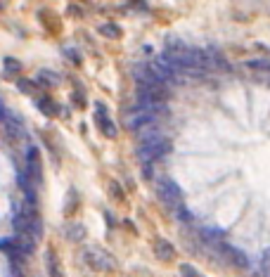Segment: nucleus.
I'll list each match as a JSON object with an SVG mask.
<instances>
[{
	"instance_id": "nucleus-1",
	"label": "nucleus",
	"mask_w": 270,
	"mask_h": 277,
	"mask_svg": "<svg viewBox=\"0 0 270 277\" xmlns=\"http://www.w3.org/2000/svg\"><path fill=\"white\" fill-rule=\"evenodd\" d=\"M171 152V142L166 138H157V140H149V142H142L140 149H137V157L142 164H149L154 159H162Z\"/></svg>"
},
{
	"instance_id": "nucleus-2",
	"label": "nucleus",
	"mask_w": 270,
	"mask_h": 277,
	"mask_svg": "<svg viewBox=\"0 0 270 277\" xmlns=\"http://www.w3.org/2000/svg\"><path fill=\"white\" fill-rule=\"evenodd\" d=\"M157 194H159L166 209H173V211L183 209V194H180V190L173 180H162L157 185Z\"/></svg>"
},
{
	"instance_id": "nucleus-3",
	"label": "nucleus",
	"mask_w": 270,
	"mask_h": 277,
	"mask_svg": "<svg viewBox=\"0 0 270 277\" xmlns=\"http://www.w3.org/2000/svg\"><path fill=\"white\" fill-rule=\"evenodd\" d=\"M85 261H88V265L95 268V270H111V268L116 265L114 258L102 249H88L85 251Z\"/></svg>"
},
{
	"instance_id": "nucleus-4",
	"label": "nucleus",
	"mask_w": 270,
	"mask_h": 277,
	"mask_svg": "<svg viewBox=\"0 0 270 277\" xmlns=\"http://www.w3.org/2000/svg\"><path fill=\"white\" fill-rule=\"evenodd\" d=\"M218 249L225 253V258L230 261V265H235V268H246V265H249V258H246V253H244V251H240L237 247L218 244Z\"/></svg>"
},
{
	"instance_id": "nucleus-5",
	"label": "nucleus",
	"mask_w": 270,
	"mask_h": 277,
	"mask_svg": "<svg viewBox=\"0 0 270 277\" xmlns=\"http://www.w3.org/2000/svg\"><path fill=\"white\" fill-rule=\"evenodd\" d=\"M2 131L7 138H12V140H22L24 138V126H22V121L12 116V114H7L5 119H2Z\"/></svg>"
},
{
	"instance_id": "nucleus-6",
	"label": "nucleus",
	"mask_w": 270,
	"mask_h": 277,
	"mask_svg": "<svg viewBox=\"0 0 270 277\" xmlns=\"http://www.w3.org/2000/svg\"><path fill=\"white\" fill-rule=\"evenodd\" d=\"M27 175L31 180H38L41 178V154L36 147H31L27 152Z\"/></svg>"
},
{
	"instance_id": "nucleus-7",
	"label": "nucleus",
	"mask_w": 270,
	"mask_h": 277,
	"mask_svg": "<svg viewBox=\"0 0 270 277\" xmlns=\"http://www.w3.org/2000/svg\"><path fill=\"white\" fill-rule=\"evenodd\" d=\"M154 256L159 258V261H171L173 256H176V249H173V244L171 242H166V239H154Z\"/></svg>"
},
{
	"instance_id": "nucleus-8",
	"label": "nucleus",
	"mask_w": 270,
	"mask_h": 277,
	"mask_svg": "<svg viewBox=\"0 0 270 277\" xmlns=\"http://www.w3.org/2000/svg\"><path fill=\"white\" fill-rule=\"evenodd\" d=\"M36 242H38V239H33L28 232H19V237H17V247H19V251H24V253H33Z\"/></svg>"
},
{
	"instance_id": "nucleus-9",
	"label": "nucleus",
	"mask_w": 270,
	"mask_h": 277,
	"mask_svg": "<svg viewBox=\"0 0 270 277\" xmlns=\"http://www.w3.org/2000/svg\"><path fill=\"white\" fill-rule=\"evenodd\" d=\"M67 237L71 239V242H83L85 239V227L83 225H67Z\"/></svg>"
},
{
	"instance_id": "nucleus-10",
	"label": "nucleus",
	"mask_w": 270,
	"mask_h": 277,
	"mask_svg": "<svg viewBox=\"0 0 270 277\" xmlns=\"http://www.w3.org/2000/svg\"><path fill=\"white\" fill-rule=\"evenodd\" d=\"M17 88H19L22 92H27V95H36V92H38L36 83H33V81H28V79H19V81H17Z\"/></svg>"
},
{
	"instance_id": "nucleus-11",
	"label": "nucleus",
	"mask_w": 270,
	"mask_h": 277,
	"mask_svg": "<svg viewBox=\"0 0 270 277\" xmlns=\"http://www.w3.org/2000/svg\"><path fill=\"white\" fill-rule=\"evenodd\" d=\"M100 128H102V133H105L107 138H116V126H114L107 116H100Z\"/></svg>"
},
{
	"instance_id": "nucleus-12",
	"label": "nucleus",
	"mask_w": 270,
	"mask_h": 277,
	"mask_svg": "<svg viewBox=\"0 0 270 277\" xmlns=\"http://www.w3.org/2000/svg\"><path fill=\"white\" fill-rule=\"evenodd\" d=\"M100 33L107 36V38H119V36H121V28L116 27V24H102V27H100Z\"/></svg>"
},
{
	"instance_id": "nucleus-13",
	"label": "nucleus",
	"mask_w": 270,
	"mask_h": 277,
	"mask_svg": "<svg viewBox=\"0 0 270 277\" xmlns=\"http://www.w3.org/2000/svg\"><path fill=\"white\" fill-rule=\"evenodd\" d=\"M38 83H45V85H57L59 79L54 76L53 71H41V74H38Z\"/></svg>"
},
{
	"instance_id": "nucleus-14",
	"label": "nucleus",
	"mask_w": 270,
	"mask_h": 277,
	"mask_svg": "<svg viewBox=\"0 0 270 277\" xmlns=\"http://www.w3.org/2000/svg\"><path fill=\"white\" fill-rule=\"evenodd\" d=\"M180 275H183V277H204L202 273H199V270L194 268V265H189V263H183V265H180Z\"/></svg>"
},
{
	"instance_id": "nucleus-15",
	"label": "nucleus",
	"mask_w": 270,
	"mask_h": 277,
	"mask_svg": "<svg viewBox=\"0 0 270 277\" xmlns=\"http://www.w3.org/2000/svg\"><path fill=\"white\" fill-rule=\"evenodd\" d=\"M0 251H5V253H14V251H19L17 239H0Z\"/></svg>"
},
{
	"instance_id": "nucleus-16",
	"label": "nucleus",
	"mask_w": 270,
	"mask_h": 277,
	"mask_svg": "<svg viewBox=\"0 0 270 277\" xmlns=\"http://www.w3.org/2000/svg\"><path fill=\"white\" fill-rule=\"evenodd\" d=\"M5 69L7 71H22V62H17L12 57H5Z\"/></svg>"
},
{
	"instance_id": "nucleus-17",
	"label": "nucleus",
	"mask_w": 270,
	"mask_h": 277,
	"mask_svg": "<svg viewBox=\"0 0 270 277\" xmlns=\"http://www.w3.org/2000/svg\"><path fill=\"white\" fill-rule=\"evenodd\" d=\"M38 107H43V109H45L50 116H54V114H57V107H54L53 102H48V100H41V102H38Z\"/></svg>"
}]
</instances>
